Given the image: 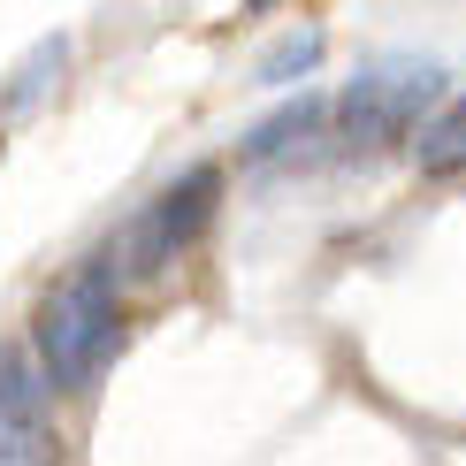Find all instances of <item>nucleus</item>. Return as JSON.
<instances>
[{
	"mask_svg": "<svg viewBox=\"0 0 466 466\" xmlns=\"http://www.w3.org/2000/svg\"><path fill=\"white\" fill-rule=\"evenodd\" d=\"M115 283L100 260H85L76 276H62L38 299V314H31V360H38V375H46V390H69V398H85L92 382L107 375V360L123 352V299H115Z\"/></svg>",
	"mask_w": 466,
	"mask_h": 466,
	"instance_id": "nucleus-1",
	"label": "nucleus"
},
{
	"mask_svg": "<svg viewBox=\"0 0 466 466\" xmlns=\"http://www.w3.org/2000/svg\"><path fill=\"white\" fill-rule=\"evenodd\" d=\"M215 215H222V168L199 161V168H184L168 191H153L138 215L115 229V245L100 252V268L115 283H153V276H168V268L215 229Z\"/></svg>",
	"mask_w": 466,
	"mask_h": 466,
	"instance_id": "nucleus-2",
	"label": "nucleus"
},
{
	"mask_svg": "<svg viewBox=\"0 0 466 466\" xmlns=\"http://www.w3.org/2000/svg\"><path fill=\"white\" fill-rule=\"evenodd\" d=\"M443 100V76L429 62H375L329 100V138L344 153H390L413 138V123Z\"/></svg>",
	"mask_w": 466,
	"mask_h": 466,
	"instance_id": "nucleus-3",
	"label": "nucleus"
},
{
	"mask_svg": "<svg viewBox=\"0 0 466 466\" xmlns=\"http://www.w3.org/2000/svg\"><path fill=\"white\" fill-rule=\"evenodd\" d=\"M54 459V390L31 352H0V466H46Z\"/></svg>",
	"mask_w": 466,
	"mask_h": 466,
	"instance_id": "nucleus-4",
	"label": "nucleus"
},
{
	"mask_svg": "<svg viewBox=\"0 0 466 466\" xmlns=\"http://www.w3.org/2000/svg\"><path fill=\"white\" fill-rule=\"evenodd\" d=\"M314 138H329V100H321V92H299V100H283L276 115H260V123L238 138V161L245 168H268V161L306 153Z\"/></svg>",
	"mask_w": 466,
	"mask_h": 466,
	"instance_id": "nucleus-5",
	"label": "nucleus"
},
{
	"mask_svg": "<svg viewBox=\"0 0 466 466\" xmlns=\"http://www.w3.org/2000/svg\"><path fill=\"white\" fill-rule=\"evenodd\" d=\"M413 161H420V177H436V184H451L466 177V92H443V100L413 123Z\"/></svg>",
	"mask_w": 466,
	"mask_h": 466,
	"instance_id": "nucleus-6",
	"label": "nucleus"
},
{
	"mask_svg": "<svg viewBox=\"0 0 466 466\" xmlns=\"http://www.w3.org/2000/svg\"><path fill=\"white\" fill-rule=\"evenodd\" d=\"M321 46H329V38H321L314 24H299V31H283L276 46L252 62V76H260V85H306V76L321 69Z\"/></svg>",
	"mask_w": 466,
	"mask_h": 466,
	"instance_id": "nucleus-7",
	"label": "nucleus"
},
{
	"mask_svg": "<svg viewBox=\"0 0 466 466\" xmlns=\"http://www.w3.org/2000/svg\"><path fill=\"white\" fill-rule=\"evenodd\" d=\"M62 62H69V38H38V46L24 54V69H15V85L0 92V123H8V115H24L46 85H62Z\"/></svg>",
	"mask_w": 466,
	"mask_h": 466,
	"instance_id": "nucleus-8",
	"label": "nucleus"
},
{
	"mask_svg": "<svg viewBox=\"0 0 466 466\" xmlns=\"http://www.w3.org/2000/svg\"><path fill=\"white\" fill-rule=\"evenodd\" d=\"M245 8H252V15H260V8H276V0H245Z\"/></svg>",
	"mask_w": 466,
	"mask_h": 466,
	"instance_id": "nucleus-9",
	"label": "nucleus"
}]
</instances>
